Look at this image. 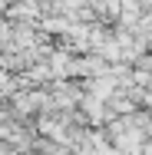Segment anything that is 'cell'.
Segmentation results:
<instances>
[{
  "instance_id": "1",
  "label": "cell",
  "mask_w": 152,
  "mask_h": 155,
  "mask_svg": "<svg viewBox=\"0 0 152 155\" xmlns=\"http://www.w3.org/2000/svg\"><path fill=\"white\" fill-rule=\"evenodd\" d=\"M136 13H139V3H136V0H126V3H122V17H126V20H132Z\"/></svg>"
}]
</instances>
